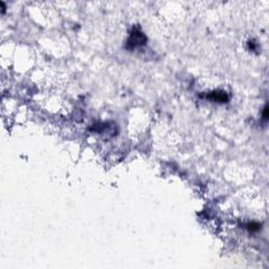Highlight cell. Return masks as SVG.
I'll list each match as a JSON object with an SVG mask.
<instances>
[{"label": "cell", "instance_id": "cell-3", "mask_svg": "<svg viewBox=\"0 0 269 269\" xmlns=\"http://www.w3.org/2000/svg\"><path fill=\"white\" fill-rule=\"evenodd\" d=\"M259 227H260V225H259V224H256V223L249 224V225H248V229H249V230H252V231L258 230Z\"/></svg>", "mask_w": 269, "mask_h": 269}, {"label": "cell", "instance_id": "cell-2", "mask_svg": "<svg viewBox=\"0 0 269 269\" xmlns=\"http://www.w3.org/2000/svg\"><path fill=\"white\" fill-rule=\"evenodd\" d=\"M208 98L218 102H226L228 100V97L224 92H213V93H211L210 95L208 96Z\"/></svg>", "mask_w": 269, "mask_h": 269}, {"label": "cell", "instance_id": "cell-1", "mask_svg": "<svg viewBox=\"0 0 269 269\" xmlns=\"http://www.w3.org/2000/svg\"><path fill=\"white\" fill-rule=\"evenodd\" d=\"M144 41H145L144 35H143L141 32H139V31H137V29H133V32L131 33L130 37H129V39H128L127 46H128V48H137V46L144 44Z\"/></svg>", "mask_w": 269, "mask_h": 269}, {"label": "cell", "instance_id": "cell-4", "mask_svg": "<svg viewBox=\"0 0 269 269\" xmlns=\"http://www.w3.org/2000/svg\"><path fill=\"white\" fill-rule=\"evenodd\" d=\"M263 117H264V120H267V117H268V107L265 106L264 111H263Z\"/></svg>", "mask_w": 269, "mask_h": 269}]
</instances>
